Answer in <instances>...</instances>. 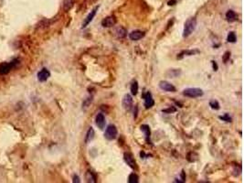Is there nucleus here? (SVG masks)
Segmentation results:
<instances>
[{
    "label": "nucleus",
    "mask_w": 244,
    "mask_h": 183,
    "mask_svg": "<svg viewBox=\"0 0 244 183\" xmlns=\"http://www.w3.org/2000/svg\"><path fill=\"white\" fill-rule=\"evenodd\" d=\"M197 28V20L195 17H189L185 24H184V29H183V37L187 38L189 37Z\"/></svg>",
    "instance_id": "f257e3e1"
},
{
    "label": "nucleus",
    "mask_w": 244,
    "mask_h": 183,
    "mask_svg": "<svg viewBox=\"0 0 244 183\" xmlns=\"http://www.w3.org/2000/svg\"><path fill=\"white\" fill-rule=\"evenodd\" d=\"M176 111H177V109L175 108V107H169V108H167V109H163L162 110L163 113H174Z\"/></svg>",
    "instance_id": "c85d7f7f"
},
{
    "label": "nucleus",
    "mask_w": 244,
    "mask_h": 183,
    "mask_svg": "<svg viewBox=\"0 0 244 183\" xmlns=\"http://www.w3.org/2000/svg\"><path fill=\"white\" fill-rule=\"evenodd\" d=\"M143 37H145V32H143V31H141V30H134V31H133V32H131L129 34L130 40H134V41L139 40Z\"/></svg>",
    "instance_id": "ddd939ff"
},
{
    "label": "nucleus",
    "mask_w": 244,
    "mask_h": 183,
    "mask_svg": "<svg viewBox=\"0 0 244 183\" xmlns=\"http://www.w3.org/2000/svg\"><path fill=\"white\" fill-rule=\"evenodd\" d=\"M85 179L87 182H91V183H95L96 182V177L93 174L91 170H88L85 174Z\"/></svg>",
    "instance_id": "aec40b11"
},
{
    "label": "nucleus",
    "mask_w": 244,
    "mask_h": 183,
    "mask_svg": "<svg viewBox=\"0 0 244 183\" xmlns=\"http://www.w3.org/2000/svg\"><path fill=\"white\" fill-rule=\"evenodd\" d=\"M186 159L189 162H195L198 159V155L196 153V152H193V151H191V152H189V154H187L186 156Z\"/></svg>",
    "instance_id": "4be33fe9"
},
{
    "label": "nucleus",
    "mask_w": 244,
    "mask_h": 183,
    "mask_svg": "<svg viewBox=\"0 0 244 183\" xmlns=\"http://www.w3.org/2000/svg\"><path fill=\"white\" fill-rule=\"evenodd\" d=\"M115 35L119 39H123L127 35V30L124 29L123 27H118L115 29Z\"/></svg>",
    "instance_id": "f3484780"
},
{
    "label": "nucleus",
    "mask_w": 244,
    "mask_h": 183,
    "mask_svg": "<svg viewBox=\"0 0 244 183\" xmlns=\"http://www.w3.org/2000/svg\"><path fill=\"white\" fill-rule=\"evenodd\" d=\"M175 4H177V0H170V1H168V3H167L168 6H174Z\"/></svg>",
    "instance_id": "473e14b6"
},
{
    "label": "nucleus",
    "mask_w": 244,
    "mask_h": 183,
    "mask_svg": "<svg viewBox=\"0 0 244 183\" xmlns=\"http://www.w3.org/2000/svg\"><path fill=\"white\" fill-rule=\"evenodd\" d=\"M229 57H230V53H229V51H226L224 53V56H223V61H224V62H227L228 61H229Z\"/></svg>",
    "instance_id": "c756f323"
},
{
    "label": "nucleus",
    "mask_w": 244,
    "mask_h": 183,
    "mask_svg": "<svg viewBox=\"0 0 244 183\" xmlns=\"http://www.w3.org/2000/svg\"><path fill=\"white\" fill-rule=\"evenodd\" d=\"M72 182H76V183H80V178H79V176H77V175H74L73 176V180H72Z\"/></svg>",
    "instance_id": "7c9ffc66"
},
{
    "label": "nucleus",
    "mask_w": 244,
    "mask_h": 183,
    "mask_svg": "<svg viewBox=\"0 0 244 183\" xmlns=\"http://www.w3.org/2000/svg\"><path fill=\"white\" fill-rule=\"evenodd\" d=\"M227 40L230 43H235L237 41V37H236L235 32H233V31H230V32L229 33V35H228Z\"/></svg>",
    "instance_id": "bb28decb"
},
{
    "label": "nucleus",
    "mask_w": 244,
    "mask_h": 183,
    "mask_svg": "<svg viewBox=\"0 0 244 183\" xmlns=\"http://www.w3.org/2000/svg\"><path fill=\"white\" fill-rule=\"evenodd\" d=\"M220 120H222V121L228 122V123L231 122V117L229 116V113H225L224 116H220Z\"/></svg>",
    "instance_id": "cd10ccee"
},
{
    "label": "nucleus",
    "mask_w": 244,
    "mask_h": 183,
    "mask_svg": "<svg viewBox=\"0 0 244 183\" xmlns=\"http://www.w3.org/2000/svg\"><path fill=\"white\" fill-rule=\"evenodd\" d=\"M183 95L189 98H198L203 96L204 92L199 88H186L183 91Z\"/></svg>",
    "instance_id": "7ed1b4c3"
},
{
    "label": "nucleus",
    "mask_w": 244,
    "mask_h": 183,
    "mask_svg": "<svg viewBox=\"0 0 244 183\" xmlns=\"http://www.w3.org/2000/svg\"><path fill=\"white\" fill-rule=\"evenodd\" d=\"M139 177L135 173H131L128 177V182L129 183H138Z\"/></svg>",
    "instance_id": "b1692460"
},
{
    "label": "nucleus",
    "mask_w": 244,
    "mask_h": 183,
    "mask_svg": "<svg viewBox=\"0 0 244 183\" xmlns=\"http://www.w3.org/2000/svg\"><path fill=\"white\" fill-rule=\"evenodd\" d=\"M74 3H75L74 0H64L63 1V9H64V11L71 10L73 8Z\"/></svg>",
    "instance_id": "412c9836"
},
{
    "label": "nucleus",
    "mask_w": 244,
    "mask_h": 183,
    "mask_svg": "<svg viewBox=\"0 0 244 183\" xmlns=\"http://www.w3.org/2000/svg\"><path fill=\"white\" fill-rule=\"evenodd\" d=\"M19 64V60H13L10 62H4L0 64V75H6L10 72V71L14 67H17Z\"/></svg>",
    "instance_id": "f03ea898"
},
{
    "label": "nucleus",
    "mask_w": 244,
    "mask_h": 183,
    "mask_svg": "<svg viewBox=\"0 0 244 183\" xmlns=\"http://www.w3.org/2000/svg\"><path fill=\"white\" fill-rule=\"evenodd\" d=\"M118 135V131L117 128L114 125H109L107 128L105 130V133H104V136L106 139L108 140H114L115 138L117 137Z\"/></svg>",
    "instance_id": "20e7f679"
},
{
    "label": "nucleus",
    "mask_w": 244,
    "mask_h": 183,
    "mask_svg": "<svg viewBox=\"0 0 244 183\" xmlns=\"http://www.w3.org/2000/svg\"><path fill=\"white\" fill-rule=\"evenodd\" d=\"M123 159H124L125 163L127 164V165H128L131 168L137 169V164H136V161H135V159H134V157L133 154H131V153H129V152L124 153V155H123Z\"/></svg>",
    "instance_id": "39448f33"
},
{
    "label": "nucleus",
    "mask_w": 244,
    "mask_h": 183,
    "mask_svg": "<svg viewBox=\"0 0 244 183\" xmlns=\"http://www.w3.org/2000/svg\"><path fill=\"white\" fill-rule=\"evenodd\" d=\"M141 131L145 134L146 136V140L148 144H151V140H150V137H151V130H150L149 125H141Z\"/></svg>",
    "instance_id": "4468645a"
},
{
    "label": "nucleus",
    "mask_w": 244,
    "mask_h": 183,
    "mask_svg": "<svg viewBox=\"0 0 244 183\" xmlns=\"http://www.w3.org/2000/svg\"><path fill=\"white\" fill-rule=\"evenodd\" d=\"M138 89H139V85L138 83H137L136 81H134L132 84H131V93H132V95H136L137 93H138Z\"/></svg>",
    "instance_id": "5701e85b"
},
{
    "label": "nucleus",
    "mask_w": 244,
    "mask_h": 183,
    "mask_svg": "<svg viewBox=\"0 0 244 183\" xmlns=\"http://www.w3.org/2000/svg\"><path fill=\"white\" fill-rule=\"evenodd\" d=\"M49 77H51V72H49V71L46 68H43L42 70L37 73V80L41 81V83L46 81Z\"/></svg>",
    "instance_id": "f8f14e48"
},
{
    "label": "nucleus",
    "mask_w": 244,
    "mask_h": 183,
    "mask_svg": "<svg viewBox=\"0 0 244 183\" xmlns=\"http://www.w3.org/2000/svg\"><path fill=\"white\" fill-rule=\"evenodd\" d=\"M211 62H212V66H213V70H214L215 72H216V71H218V67L217 62H216L215 61H212Z\"/></svg>",
    "instance_id": "2f4dec72"
},
{
    "label": "nucleus",
    "mask_w": 244,
    "mask_h": 183,
    "mask_svg": "<svg viewBox=\"0 0 244 183\" xmlns=\"http://www.w3.org/2000/svg\"><path fill=\"white\" fill-rule=\"evenodd\" d=\"M158 85H159V88L162 91L168 92V93H175V92L177 91L176 87H175L172 83H170L169 81H161Z\"/></svg>",
    "instance_id": "423d86ee"
},
{
    "label": "nucleus",
    "mask_w": 244,
    "mask_h": 183,
    "mask_svg": "<svg viewBox=\"0 0 244 183\" xmlns=\"http://www.w3.org/2000/svg\"><path fill=\"white\" fill-rule=\"evenodd\" d=\"M98 9H99V7H95L94 8H93L90 13L88 14V16L86 17V18L84 19V21H83V23H82V26H81V28L82 29H84V28H86L87 26H88V25L92 21V19L93 18H94V17L96 16V13H97V11H98Z\"/></svg>",
    "instance_id": "6e6552de"
},
{
    "label": "nucleus",
    "mask_w": 244,
    "mask_h": 183,
    "mask_svg": "<svg viewBox=\"0 0 244 183\" xmlns=\"http://www.w3.org/2000/svg\"><path fill=\"white\" fill-rule=\"evenodd\" d=\"M116 24V19L114 16H109L103 18L102 21V26L103 28H112Z\"/></svg>",
    "instance_id": "9d476101"
},
{
    "label": "nucleus",
    "mask_w": 244,
    "mask_h": 183,
    "mask_svg": "<svg viewBox=\"0 0 244 183\" xmlns=\"http://www.w3.org/2000/svg\"><path fill=\"white\" fill-rule=\"evenodd\" d=\"M143 100H145V107L146 109H149L155 105V101L153 99L152 93L150 92H147L143 94Z\"/></svg>",
    "instance_id": "1a4fd4ad"
},
{
    "label": "nucleus",
    "mask_w": 244,
    "mask_h": 183,
    "mask_svg": "<svg viewBox=\"0 0 244 183\" xmlns=\"http://www.w3.org/2000/svg\"><path fill=\"white\" fill-rule=\"evenodd\" d=\"M94 136H95V133H94V130H93L92 127H90L88 129V131H87V133H86V136H85V143L86 144H88L89 142L92 141L93 140V138H94Z\"/></svg>",
    "instance_id": "a211bd4d"
},
{
    "label": "nucleus",
    "mask_w": 244,
    "mask_h": 183,
    "mask_svg": "<svg viewBox=\"0 0 244 183\" xmlns=\"http://www.w3.org/2000/svg\"><path fill=\"white\" fill-rule=\"evenodd\" d=\"M105 116L103 113H99L98 115L95 117V124L98 127V128H100L101 130H103L105 127Z\"/></svg>",
    "instance_id": "9b49d317"
},
{
    "label": "nucleus",
    "mask_w": 244,
    "mask_h": 183,
    "mask_svg": "<svg viewBox=\"0 0 244 183\" xmlns=\"http://www.w3.org/2000/svg\"><path fill=\"white\" fill-rule=\"evenodd\" d=\"M92 103V96H89V97H87L84 101H83V103H82V109L83 110H86L88 107L91 105V104Z\"/></svg>",
    "instance_id": "393cba45"
},
{
    "label": "nucleus",
    "mask_w": 244,
    "mask_h": 183,
    "mask_svg": "<svg viewBox=\"0 0 244 183\" xmlns=\"http://www.w3.org/2000/svg\"><path fill=\"white\" fill-rule=\"evenodd\" d=\"M181 74V70L180 69H172V70H169L167 72V76L169 78H176L180 76Z\"/></svg>",
    "instance_id": "6ab92c4d"
},
{
    "label": "nucleus",
    "mask_w": 244,
    "mask_h": 183,
    "mask_svg": "<svg viewBox=\"0 0 244 183\" xmlns=\"http://www.w3.org/2000/svg\"><path fill=\"white\" fill-rule=\"evenodd\" d=\"M199 51L197 49H186V50H183V51H181L178 55H177V59H182L184 58L185 56H192V55H195L197 53H198Z\"/></svg>",
    "instance_id": "2eb2a0df"
},
{
    "label": "nucleus",
    "mask_w": 244,
    "mask_h": 183,
    "mask_svg": "<svg viewBox=\"0 0 244 183\" xmlns=\"http://www.w3.org/2000/svg\"><path fill=\"white\" fill-rule=\"evenodd\" d=\"M122 104L124 110H127V111L131 110V108L133 107V97L130 94L126 93L123 98Z\"/></svg>",
    "instance_id": "0eeeda50"
},
{
    "label": "nucleus",
    "mask_w": 244,
    "mask_h": 183,
    "mask_svg": "<svg viewBox=\"0 0 244 183\" xmlns=\"http://www.w3.org/2000/svg\"><path fill=\"white\" fill-rule=\"evenodd\" d=\"M226 19L229 22H235L238 19V15L235 11L233 10H228L226 13Z\"/></svg>",
    "instance_id": "dca6fc26"
},
{
    "label": "nucleus",
    "mask_w": 244,
    "mask_h": 183,
    "mask_svg": "<svg viewBox=\"0 0 244 183\" xmlns=\"http://www.w3.org/2000/svg\"><path fill=\"white\" fill-rule=\"evenodd\" d=\"M209 106L211 107L213 110H218L220 108V103L218 102L217 100L213 99V100H210L209 101Z\"/></svg>",
    "instance_id": "a878e982"
}]
</instances>
